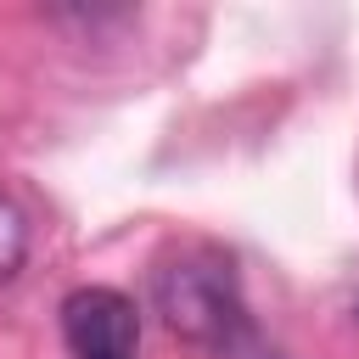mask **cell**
I'll list each match as a JSON object with an SVG mask.
<instances>
[{
    "instance_id": "1",
    "label": "cell",
    "mask_w": 359,
    "mask_h": 359,
    "mask_svg": "<svg viewBox=\"0 0 359 359\" xmlns=\"http://www.w3.org/2000/svg\"><path fill=\"white\" fill-rule=\"evenodd\" d=\"M151 303L174 337L213 348L219 359H280L252 331L247 303H241V275H236L230 252H219L213 241L174 247L151 269Z\"/></svg>"
},
{
    "instance_id": "2",
    "label": "cell",
    "mask_w": 359,
    "mask_h": 359,
    "mask_svg": "<svg viewBox=\"0 0 359 359\" xmlns=\"http://www.w3.org/2000/svg\"><path fill=\"white\" fill-rule=\"evenodd\" d=\"M62 342L73 359H135L140 314L112 286H79L62 297Z\"/></svg>"
},
{
    "instance_id": "3",
    "label": "cell",
    "mask_w": 359,
    "mask_h": 359,
    "mask_svg": "<svg viewBox=\"0 0 359 359\" xmlns=\"http://www.w3.org/2000/svg\"><path fill=\"white\" fill-rule=\"evenodd\" d=\"M28 258V219L11 196H0V280H11Z\"/></svg>"
}]
</instances>
